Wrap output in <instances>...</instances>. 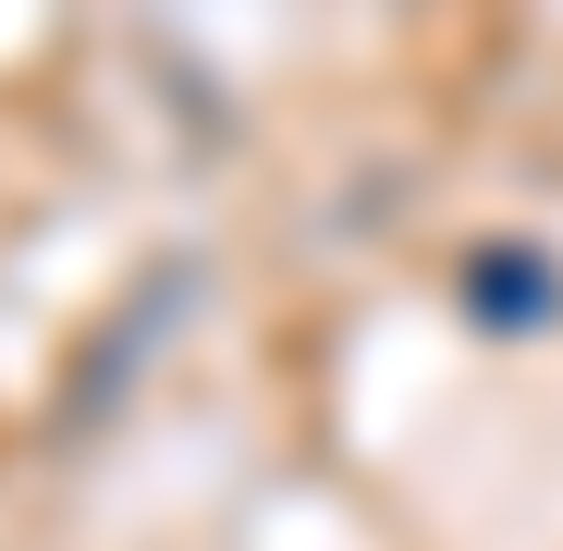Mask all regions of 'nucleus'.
Listing matches in <instances>:
<instances>
[]
</instances>
